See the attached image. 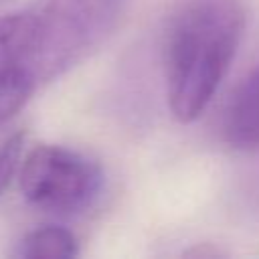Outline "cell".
I'll list each match as a JSON object with an SVG mask.
<instances>
[{
  "instance_id": "1",
  "label": "cell",
  "mask_w": 259,
  "mask_h": 259,
  "mask_svg": "<svg viewBox=\"0 0 259 259\" xmlns=\"http://www.w3.org/2000/svg\"><path fill=\"white\" fill-rule=\"evenodd\" d=\"M132 0H42L0 18V71L36 85L91 55L115 30Z\"/></svg>"
},
{
  "instance_id": "2",
  "label": "cell",
  "mask_w": 259,
  "mask_h": 259,
  "mask_svg": "<svg viewBox=\"0 0 259 259\" xmlns=\"http://www.w3.org/2000/svg\"><path fill=\"white\" fill-rule=\"evenodd\" d=\"M239 0H182L166 36V101L190 123L217 95L243 36Z\"/></svg>"
},
{
  "instance_id": "3",
  "label": "cell",
  "mask_w": 259,
  "mask_h": 259,
  "mask_svg": "<svg viewBox=\"0 0 259 259\" xmlns=\"http://www.w3.org/2000/svg\"><path fill=\"white\" fill-rule=\"evenodd\" d=\"M16 174L26 202L57 217L89 210L103 190L101 166L83 152L59 144L32 148Z\"/></svg>"
},
{
  "instance_id": "4",
  "label": "cell",
  "mask_w": 259,
  "mask_h": 259,
  "mask_svg": "<svg viewBox=\"0 0 259 259\" xmlns=\"http://www.w3.org/2000/svg\"><path fill=\"white\" fill-rule=\"evenodd\" d=\"M225 140L243 152H259V65L231 95L223 115Z\"/></svg>"
},
{
  "instance_id": "5",
  "label": "cell",
  "mask_w": 259,
  "mask_h": 259,
  "mask_svg": "<svg viewBox=\"0 0 259 259\" xmlns=\"http://www.w3.org/2000/svg\"><path fill=\"white\" fill-rule=\"evenodd\" d=\"M14 255L26 259H38V257L69 259L79 255V243L69 229L59 225H45L28 231L18 241Z\"/></svg>"
},
{
  "instance_id": "6",
  "label": "cell",
  "mask_w": 259,
  "mask_h": 259,
  "mask_svg": "<svg viewBox=\"0 0 259 259\" xmlns=\"http://www.w3.org/2000/svg\"><path fill=\"white\" fill-rule=\"evenodd\" d=\"M38 85L20 71H0V125L18 113Z\"/></svg>"
},
{
  "instance_id": "7",
  "label": "cell",
  "mask_w": 259,
  "mask_h": 259,
  "mask_svg": "<svg viewBox=\"0 0 259 259\" xmlns=\"http://www.w3.org/2000/svg\"><path fill=\"white\" fill-rule=\"evenodd\" d=\"M24 142L26 136L22 132H16L0 144V198L18 172L20 160L24 156Z\"/></svg>"
}]
</instances>
